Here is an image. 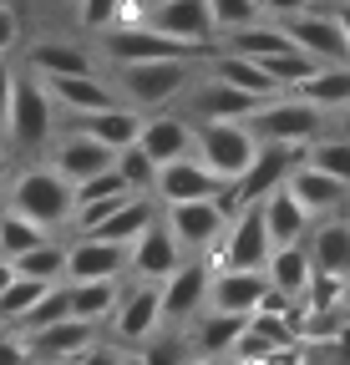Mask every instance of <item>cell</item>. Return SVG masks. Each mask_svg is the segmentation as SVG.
<instances>
[{
	"instance_id": "6da1fadb",
	"label": "cell",
	"mask_w": 350,
	"mask_h": 365,
	"mask_svg": "<svg viewBox=\"0 0 350 365\" xmlns=\"http://www.w3.org/2000/svg\"><path fill=\"white\" fill-rule=\"evenodd\" d=\"M198 81V61L193 56H153V61H127L117 66V97L143 107H168Z\"/></svg>"
},
{
	"instance_id": "7a4b0ae2",
	"label": "cell",
	"mask_w": 350,
	"mask_h": 365,
	"mask_svg": "<svg viewBox=\"0 0 350 365\" xmlns=\"http://www.w3.org/2000/svg\"><path fill=\"white\" fill-rule=\"evenodd\" d=\"M244 122L254 127L259 143H294V148H310L315 137L325 132V107L304 102L299 91H279V97L259 102Z\"/></svg>"
},
{
	"instance_id": "3957f363",
	"label": "cell",
	"mask_w": 350,
	"mask_h": 365,
	"mask_svg": "<svg viewBox=\"0 0 350 365\" xmlns=\"http://www.w3.org/2000/svg\"><path fill=\"white\" fill-rule=\"evenodd\" d=\"M259 153V137L244 117H229V122H193V158L218 173L224 182H239L244 168L254 163Z\"/></svg>"
},
{
	"instance_id": "277c9868",
	"label": "cell",
	"mask_w": 350,
	"mask_h": 365,
	"mask_svg": "<svg viewBox=\"0 0 350 365\" xmlns=\"http://www.w3.org/2000/svg\"><path fill=\"white\" fill-rule=\"evenodd\" d=\"M6 132H11L16 148H41V143H51V132H56V97L46 91V81H41L36 71H21V76L11 81Z\"/></svg>"
},
{
	"instance_id": "5b68a950",
	"label": "cell",
	"mask_w": 350,
	"mask_h": 365,
	"mask_svg": "<svg viewBox=\"0 0 350 365\" xmlns=\"http://www.w3.org/2000/svg\"><path fill=\"white\" fill-rule=\"evenodd\" d=\"M6 208L36 218L41 228H61V223H71L76 198H71V182H66L56 168H31V173H21V178L11 182Z\"/></svg>"
},
{
	"instance_id": "8992f818",
	"label": "cell",
	"mask_w": 350,
	"mask_h": 365,
	"mask_svg": "<svg viewBox=\"0 0 350 365\" xmlns=\"http://www.w3.org/2000/svg\"><path fill=\"white\" fill-rule=\"evenodd\" d=\"M102 51L127 66V61H153V56H193V61H208L218 46H198V41H178V36H163L153 31L148 21H133V26H107V41Z\"/></svg>"
},
{
	"instance_id": "52a82bcc",
	"label": "cell",
	"mask_w": 350,
	"mask_h": 365,
	"mask_svg": "<svg viewBox=\"0 0 350 365\" xmlns=\"http://www.w3.org/2000/svg\"><path fill=\"white\" fill-rule=\"evenodd\" d=\"M269 228L259 203H239L224 223V249H218V269H264L269 259Z\"/></svg>"
},
{
	"instance_id": "ba28073f",
	"label": "cell",
	"mask_w": 350,
	"mask_h": 365,
	"mask_svg": "<svg viewBox=\"0 0 350 365\" xmlns=\"http://www.w3.org/2000/svg\"><path fill=\"white\" fill-rule=\"evenodd\" d=\"M299 163H304V148H294V143H259L254 163L244 168V178L229 188V193H234V203H259L264 193L284 188V178H289Z\"/></svg>"
},
{
	"instance_id": "9c48e42d",
	"label": "cell",
	"mask_w": 350,
	"mask_h": 365,
	"mask_svg": "<svg viewBox=\"0 0 350 365\" xmlns=\"http://www.w3.org/2000/svg\"><path fill=\"white\" fill-rule=\"evenodd\" d=\"M284 26V36L299 46V51H310L315 61H350V46H345V31L335 21V11H289V16H274Z\"/></svg>"
},
{
	"instance_id": "30bf717a",
	"label": "cell",
	"mask_w": 350,
	"mask_h": 365,
	"mask_svg": "<svg viewBox=\"0 0 350 365\" xmlns=\"http://www.w3.org/2000/svg\"><path fill=\"white\" fill-rule=\"evenodd\" d=\"M234 182H224L218 173H208L193 153L188 158H173L158 163V182H153V198L158 203H188V198H224Z\"/></svg>"
},
{
	"instance_id": "8fae6325",
	"label": "cell",
	"mask_w": 350,
	"mask_h": 365,
	"mask_svg": "<svg viewBox=\"0 0 350 365\" xmlns=\"http://www.w3.org/2000/svg\"><path fill=\"white\" fill-rule=\"evenodd\" d=\"M163 223L173 228V239H178V249H208L218 234H224L229 223V198H188V203H163Z\"/></svg>"
},
{
	"instance_id": "7c38bea8",
	"label": "cell",
	"mask_w": 350,
	"mask_h": 365,
	"mask_svg": "<svg viewBox=\"0 0 350 365\" xmlns=\"http://www.w3.org/2000/svg\"><path fill=\"white\" fill-rule=\"evenodd\" d=\"M112 335L122 340V345H143L148 335H158L163 330V289L148 279V284H138V289H127V294H117V304H112Z\"/></svg>"
},
{
	"instance_id": "4fadbf2b",
	"label": "cell",
	"mask_w": 350,
	"mask_h": 365,
	"mask_svg": "<svg viewBox=\"0 0 350 365\" xmlns=\"http://www.w3.org/2000/svg\"><path fill=\"white\" fill-rule=\"evenodd\" d=\"M178 264H183V249H178V239H173V228H168L163 218H153L143 234L127 244V274H133V279L163 284Z\"/></svg>"
},
{
	"instance_id": "5bb4252c",
	"label": "cell",
	"mask_w": 350,
	"mask_h": 365,
	"mask_svg": "<svg viewBox=\"0 0 350 365\" xmlns=\"http://www.w3.org/2000/svg\"><path fill=\"white\" fill-rule=\"evenodd\" d=\"M208 279H213V269L198 264V259H183L158 284L163 289V325H188V319L208 304Z\"/></svg>"
},
{
	"instance_id": "9a60e30c",
	"label": "cell",
	"mask_w": 350,
	"mask_h": 365,
	"mask_svg": "<svg viewBox=\"0 0 350 365\" xmlns=\"http://www.w3.org/2000/svg\"><path fill=\"white\" fill-rule=\"evenodd\" d=\"M26 340V355L31 360H76V355H86L97 345V335H92V325L86 319H76V314H66V319H51V325H36V330H21Z\"/></svg>"
},
{
	"instance_id": "2e32d148",
	"label": "cell",
	"mask_w": 350,
	"mask_h": 365,
	"mask_svg": "<svg viewBox=\"0 0 350 365\" xmlns=\"http://www.w3.org/2000/svg\"><path fill=\"white\" fill-rule=\"evenodd\" d=\"M143 21H148L153 31H163V36L198 41V46H218V41H213V11H208V0H153Z\"/></svg>"
},
{
	"instance_id": "e0dca14e",
	"label": "cell",
	"mask_w": 350,
	"mask_h": 365,
	"mask_svg": "<svg viewBox=\"0 0 350 365\" xmlns=\"http://www.w3.org/2000/svg\"><path fill=\"white\" fill-rule=\"evenodd\" d=\"M259 107V97H249V91L218 81L208 71H198V81L188 86V117L193 122H229V117H249Z\"/></svg>"
},
{
	"instance_id": "ac0fdd59",
	"label": "cell",
	"mask_w": 350,
	"mask_h": 365,
	"mask_svg": "<svg viewBox=\"0 0 350 365\" xmlns=\"http://www.w3.org/2000/svg\"><path fill=\"white\" fill-rule=\"evenodd\" d=\"M284 188L299 198V208L310 213V218H325V213H345V203H350V188L340 178H330L325 168H315V163H299L289 178H284Z\"/></svg>"
},
{
	"instance_id": "d6986e66",
	"label": "cell",
	"mask_w": 350,
	"mask_h": 365,
	"mask_svg": "<svg viewBox=\"0 0 350 365\" xmlns=\"http://www.w3.org/2000/svg\"><path fill=\"white\" fill-rule=\"evenodd\" d=\"M127 274V244L81 234L66 249V279H122Z\"/></svg>"
},
{
	"instance_id": "ffe728a7",
	"label": "cell",
	"mask_w": 350,
	"mask_h": 365,
	"mask_svg": "<svg viewBox=\"0 0 350 365\" xmlns=\"http://www.w3.org/2000/svg\"><path fill=\"white\" fill-rule=\"evenodd\" d=\"M66 122L76 132H92L97 143H107L112 153L127 148V143H138V132H143V117L133 102H112V107H97V112H66Z\"/></svg>"
},
{
	"instance_id": "44dd1931",
	"label": "cell",
	"mask_w": 350,
	"mask_h": 365,
	"mask_svg": "<svg viewBox=\"0 0 350 365\" xmlns=\"http://www.w3.org/2000/svg\"><path fill=\"white\" fill-rule=\"evenodd\" d=\"M269 279L264 269H218L208 279V304L213 309H234V314H254L259 299H264Z\"/></svg>"
},
{
	"instance_id": "7402d4cb",
	"label": "cell",
	"mask_w": 350,
	"mask_h": 365,
	"mask_svg": "<svg viewBox=\"0 0 350 365\" xmlns=\"http://www.w3.org/2000/svg\"><path fill=\"white\" fill-rule=\"evenodd\" d=\"M41 81H46V91L56 97V107H66V112H97V107L122 102L117 86L102 81L97 71H66V76H41Z\"/></svg>"
},
{
	"instance_id": "603a6c76",
	"label": "cell",
	"mask_w": 350,
	"mask_h": 365,
	"mask_svg": "<svg viewBox=\"0 0 350 365\" xmlns=\"http://www.w3.org/2000/svg\"><path fill=\"white\" fill-rule=\"evenodd\" d=\"M51 163H56V173L76 188V182H86L92 173L112 168V148H107V143H97L92 132H76V127H71L61 143H56V158H51Z\"/></svg>"
},
{
	"instance_id": "cb8c5ba5",
	"label": "cell",
	"mask_w": 350,
	"mask_h": 365,
	"mask_svg": "<svg viewBox=\"0 0 350 365\" xmlns=\"http://www.w3.org/2000/svg\"><path fill=\"white\" fill-rule=\"evenodd\" d=\"M138 148L153 158V163H173V158H188L193 153V117H143V132H138Z\"/></svg>"
},
{
	"instance_id": "d4e9b609",
	"label": "cell",
	"mask_w": 350,
	"mask_h": 365,
	"mask_svg": "<svg viewBox=\"0 0 350 365\" xmlns=\"http://www.w3.org/2000/svg\"><path fill=\"white\" fill-rule=\"evenodd\" d=\"M208 76H218V81L249 91V97H259V102H269V97H279V91H284V86L264 71V61L239 56V51H213V56H208Z\"/></svg>"
},
{
	"instance_id": "484cf974",
	"label": "cell",
	"mask_w": 350,
	"mask_h": 365,
	"mask_svg": "<svg viewBox=\"0 0 350 365\" xmlns=\"http://www.w3.org/2000/svg\"><path fill=\"white\" fill-rule=\"evenodd\" d=\"M310 274H315V259H310V244H304V239H294V244H274L269 259H264V279H269L274 289H284L289 299L304 294Z\"/></svg>"
},
{
	"instance_id": "4316f807",
	"label": "cell",
	"mask_w": 350,
	"mask_h": 365,
	"mask_svg": "<svg viewBox=\"0 0 350 365\" xmlns=\"http://www.w3.org/2000/svg\"><path fill=\"white\" fill-rule=\"evenodd\" d=\"M310 259H315V269H325V274H340V279H350V218H335V213H325V223L315 228L310 239Z\"/></svg>"
},
{
	"instance_id": "83f0119b",
	"label": "cell",
	"mask_w": 350,
	"mask_h": 365,
	"mask_svg": "<svg viewBox=\"0 0 350 365\" xmlns=\"http://www.w3.org/2000/svg\"><path fill=\"white\" fill-rule=\"evenodd\" d=\"M153 218H158L153 193H127V198H122V203H117L97 228H92V234H97V239H112V244H133Z\"/></svg>"
},
{
	"instance_id": "f1b7e54d",
	"label": "cell",
	"mask_w": 350,
	"mask_h": 365,
	"mask_svg": "<svg viewBox=\"0 0 350 365\" xmlns=\"http://www.w3.org/2000/svg\"><path fill=\"white\" fill-rule=\"evenodd\" d=\"M259 208H264V228H269V244H294L310 234V213L299 208V198L289 188H274L259 198Z\"/></svg>"
},
{
	"instance_id": "f546056e",
	"label": "cell",
	"mask_w": 350,
	"mask_h": 365,
	"mask_svg": "<svg viewBox=\"0 0 350 365\" xmlns=\"http://www.w3.org/2000/svg\"><path fill=\"white\" fill-rule=\"evenodd\" d=\"M289 91H299L304 102H315V107L335 112V107L350 102V61H320L310 76H304L299 86H289Z\"/></svg>"
},
{
	"instance_id": "4dcf8cb0",
	"label": "cell",
	"mask_w": 350,
	"mask_h": 365,
	"mask_svg": "<svg viewBox=\"0 0 350 365\" xmlns=\"http://www.w3.org/2000/svg\"><path fill=\"white\" fill-rule=\"evenodd\" d=\"M26 71H36V76H66V71H97V66L71 41H36V46H26Z\"/></svg>"
},
{
	"instance_id": "1f68e13d",
	"label": "cell",
	"mask_w": 350,
	"mask_h": 365,
	"mask_svg": "<svg viewBox=\"0 0 350 365\" xmlns=\"http://www.w3.org/2000/svg\"><path fill=\"white\" fill-rule=\"evenodd\" d=\"M284 46H294V41L284 36V26H279V21H264V16L224 36V51H239V56H254V61H264V56L284 51Z\"/></svg>"
},
{
	"instance_id": "d6a6232c",
	"label": "cell",
	"mask_w": 350,
	"mask_h": 365,
	"mask_svg": "<svg viewBox=\"0 0 350 365\" xmlns=\"http://www.w3.org/2000/svg\"><path fill=\"white\" fill-rule=\"evenodd\" d=\"M117 279H66V299H71V314L86 319V325H97V319L112 314L117 304Z\"/></svg>"
},
{
	"instance_id": "836d02e7",
	"label": "cell",
	"mask_w": 350,
	"mask_h": 365,
	"mask_svg": "<svg viewBox=\"0 0 350 365\" xmlns=\"http://www.w3.org/2000/svg\"><path fill=\"white\" fill-rule=\"evenodd\" d=\"M244 325H249V314L213 309V304H208V319H203V325H193V350H198V355H229V345L239 340Z\"/></svg>"
},
{
	"instance_id": "e575fe53",
	"label": "cell",
	"mask_w": 350,
	"mask_h": 365,
	"mask_svg": "<svg viewBox=\"0 0 350 365\" xmlns=\"http://www.w3.org/2000/svg\"><path fill=\"white\" fill-rule=\"evenodd\" d=\"M11 269H16V274H31V279L56 284V279H66V249H61V244H51V239H41L36 249L16 254V259H11Z\"/></svg>"
},
{
	"instance_id": "d590c367",
	"label": "cell",
	"mask_w": 350,
	"mask_h": 365,
	"mask_svg": "<svg viewBox=\"0 0 350 365\" xmlns=\"http://www.w3.org/2000/svg\"><path fill=\"white\" fill-rule=\"evenodd\" d=\"M304 163H315V168H325L330 178H340L345 188H350V137L345 132H335V137H315L310 148H304Z\"/></svg>"
},
{
	"instance_id": "8d00e7d4",
	"label": "cell",
	"mask_w": 350,
	"mask_h": 365,
	"mask_svg": "<svg viewBox=\"0 0 350 365\" xmlns=\"http://www.w3.org/2000/svg\"><path fill=\"white\" fill-rule=\"evenodd\" d=\"M112 168H117V178H122L133 193H153V182H158V163H153L138 143L117 148V153H112Z\"/></svg>"
},
{
	"instance_id": "74e56055",
	"label": "cell",
	"mask_w": 350,
	"mask_h": 365,
	"mask_svg": "<svg viewBox=\"0 0 350 365\" xmlns=\"http://www.w3.org/2000/svg\"><path fill=\"white\" fill-rule=\"evenodd\" d=\"M41 239H46V228H41L36 218L16 213V208H6V213H0V254H6V259H16V254L36 249Z\"/></svg>"
},
{
	"instance_id": "f35d334b",
	"label": "cell",
	"mask_w": 350,
	"mask_h": 365,
	"mask_svg": "<svg viewBox=\"0 0 350 365\" xmlns=\"http://www.w3.org/2000/svg\"><path fill=\"white\" fill-rule=\"evenodd\" d=\"M71 314V299H66V279H56V284H46L41 289V299L16 319V330H36V325H51V319H66Z\"/></svg>"
},
{
	"instance_id": "ab89813d",
	"label": "cell",
	"mask_w": 350,
	"mask_h": 365,
	"mask_svg": "<svg viewBox=\"0 0 350 365\" xmlns=\"http://www.w3.org/2000/svg\"><path fill=\"white\" fill-rule=\"evenodd\" d=\"M315 66H320V61H315L310 51H299V46H284V51L264 56V71H269V76H274V81H279L284 91H289V86H299V81L310 76Z\"/></svg>"
},
{
	"instance_id": "60d3db41",
	"label": "cell",
	"mask_w": 350,
	"mask_h": 365,
	"mask_svg": "<svg viewBox=\"0 0 350 365\" xmlns=\"http://www.w3.org/2000/svg\"><path fill=\"white\" fill-rule=\"evenodd\" d=\"M41 289H46V279H31V274H11V284L0 289V319H6V325H16V319L41 299Z\"/></svg>"
},
{
	"instance_id": "b9f144b4",
	"label": "cell",
	"mask_w": 350,
	"mask_h": 365,
	"mask_svg": "<svg viewBox=\"0 0 350 365\" xmlns=\"http://www.w3.org/2000/svg\"><path fill=\"white\" fill-rule=\"evenodd\" d=\"M208 11H213V31H239V26L264 16L259 0H208Z\"/></svg>"
},
{
	"instance_id": "7bdbcfd3",
	"label": "cell",
	"mask_w": 350,
	"mask_h": 365,
	"mask_svg": "<svg viewBox=\"0 0 350 365\" xmlns=\"http://www.w3.org/2000/svg\"><path fill=\"white\" fill-rule=\"evenodd\" d=\"M229 355H234V360H274V355H279V345H274L269 335H259L254 325H244V330H239V340L229 345Z\"/></svg>"
},
{
	"instance_id": "ee69618b",
	"label": "cell",
	"mask_w": 350,
	"mask_h": 365,
	"mask_svg": "<svg viewBox=\"0 0 350 365\" xmlns=\"http://www.w3.org/2000/svg\"><path fill=\"white\" fill-rule=\"evenodd\" d=\"M117 6H122V0H81V6H76L81 31H107L117 21Z\"/></svg>"
},
{
	"instance_id": "f6af8a7d",
	"label": "cell",
	"mask_w": 350,
	"mask_h": 365,
	"mask_svg": "<svg viewBox=\"0 0 350 365\" xmlns=\"http://www.w3.org/2000/svg\"><path fill=\"white\" fill-rule=\"evenodd\" d=\"M16 41H21V21H16V11L6 6V0H0V56H11Z\"/></svg>"
},
{
	"instance_id": "bcb514c9",
	"label": "cell",
	"mask_w": 350,
	"mask_h": 365,
	"mask_svg": "<svg viewBox=\"0 0 350 365\" xmlns=\"http://www.w3.org/2000/svg\"><path fill=\"white\" fill-rule=\"evenodd\" d=\"M11 81H16V71H11L6 56H0V127H6V107H11Z\"/></svg>"
},
{
	"instance_id": "7dc6e473",
	"label": "cell",
	"mask_w": 350,
	"mask_h": 365,
	"mask_svg": "<svg viewBox=\"0 0 350 365\" xmlns=\"http://www.w3.org/2000/svg\"><path fill=\"white\" fill-rule=\"evenodd\" d=\"M304 6H320V0H259V11H269V16H289V11H304Z\"/></svg>"
},
{
	"instance_id": "c3c4849f",
	"label": "cell",
	"mask_w": 350,
	"mask_h": 365,
	"mask_svg": "<svg viewBox=\"0 0 350 365\" xmlns=\"http://www.w3.org/2000/svg\"><path fill=\"white\" fill-rule=\"evenodd\" d=\"M0 360H11V365H16V360H26V345H21L16 335H6V340H0Z\"/></svg>"
},
{
	"instance_id": "681fc988",
	"label": "cell",
	"mask_w": 350,
	"mask_h": 365,
	"mask_svg": "<svg viewBox=\"0 0 350 365\" xmlns=\"http://www.w3.org/2000/svg\"><path fill=\"white\" fill-rule=\"evenodd\" d=\"M335 21H340V31H345V46H350V6H345V0L335 6Z\"/></svg>"
},
{
	"instance_id": "f907efd6",
	"label": "cell",
	"mask_w": 350,
	"mask_h": 365,
	"mask_svg": "<svg viewBox=\"0 0 350 365\" xmlns=\"http://www.w3.org/2000/svg\"><path fill=\"white\" fill-rule=\"evenodd\" d=\"M11 274H16V269H11V259H6V254H0V289H6V284H11Z\"/></svg>"
},
{
	"instance_id": "816d5d0a",
	"label": "cell",
	"mask_w": 350,
	"mask_h": 365,
	"mask_svg": "<svg viewBox=\"0 0 350 365\" xmlns=\"http://www.w3.org/2000/svg\"><path fill=\"white\" fill-rule=\"evenodd\" d=\"M335 112H340V132L350 137V102H345V107H335Z\"/></svg>"
},
{
	"instance_id": "f5cc1de1",
	"label": "cell",
	"mask_w": 350,
	"mask_h": 365,
	"mask_svg": "<svg viewBox=\"0 0 350 365\" xmlns=\"http://www.w3.org/2000/svg\"><path fill=\"white\" fill-rule=\"evenodd\" d=\"M340 309H345V314H350V279H345V284H340Z\"/></svg>"
},
{
	"instance_id": "db71d44e",
	"label": "cell",
	"mask_w": 350,
	"mask_h": 365,
	"mask_svg": "<svg viewBox=\"0 0 350 365\" xmlns=\"http://www.w3.org/2000/svg\"><path fill=\"white\" fill-rule=\"evenodd\" d=\"M0 178H6V153H0Z\"/></svg>"
},
{
	"instance_id": "11a10c76",
	"label": "cell",
	"mask_w": 350,
	"mask_h": 365,
	"mask_svg": "<svg viewBox=\"0 0 350 365\" xmlns=\"http://www.w3.org/2000/svg\"><path fill=\"white\" fill-rule=\"evenodd\" d=\"M345 218H350V203H345Z\"/></svg>"
},
{
	"instance_id": "9f6ffc18",
	"label": "cell",
	"mask_w": 350,
	"mask_h": 365,
	"mask_svg": "<svg viewBox=\"0 0 350 365\" xmlns=\"http://www.w3.org/2000/svg\"><path fill=\"white\" fill-rule=\"evenodd\" d=\"M345 6H350V0H345Z\"/></svg>"
}]
</instances>
